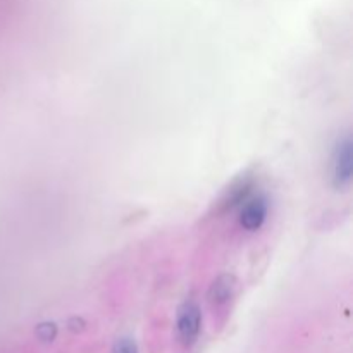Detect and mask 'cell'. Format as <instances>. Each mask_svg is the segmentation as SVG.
Masks as SVG:
<instances>
[{
    "instance_id": "obj_3",
    "label": "cell",
    "mask_w": 353,
    "mask_h": 353,
    "mask_svg": "<svg viewBox=\"0 0 353 353\" xmlns=\"http://www.w3.org/2000/svg\"><path fill=\"white\" fill-rule=\"evenodd\" d=\"M350 138H343L336 145L333 154V179L336 186H348L353 174V154Z\"/></svg>"
},
{
    "instance_id": "obj_5",
    "label": "cell",
    "mask_w": 353,
    "mask_h": 353,
    "mask_svg": "<svg viewBox=\"0 0 353 353\" xmlns=\"http://www.w3.org/2000/svg\"><path fill=\"white\" fill-rule=\"evenodd\" d=\"M112 353H138V348L133 340H130V338H121L116 343V347H114Z\"/></svg>"
},
{
    "instance_id": "obj_1",
    "label": "cell",
    "mask_w": 353,
    "mask_h": 353,
    "mask_svg": "<svg viewBox=\"0 0 353 353\" xmlns=\"http://www.w3.org/2000/svg\"><path fill=\"white\" fill-rule=\"evenodd\" d=\"M202 314L195 302H185L178 312V336L185 347H192L200 334Z\"/></svg>"
},
{
    "instance_id": "obj_2",
    "label": "cell",
    "mask_w": 353,
    "mask_h": 353,
    "mask_svg": "<svg viewBox=\"0 0 353 353\" xmlns=\"http://www.w3.org/2000/svg\"><path fill=\"white\" fill-rule=\"evenodd\" d=\"M269 214V203L264 195H255L245 200L240 209V226L247 231L261 230Z\"/></svg>"
},
{
    "instance_id": "obj_4",
    "label": "cell",
    "mask_w": 353,
    "mask_h": 353,
    "mask_svg": "<svg viewBox=\"0 0 353 353\" xmlns=\"http://www.w3.org/2000/svg\"><path fill=\"white\" fill-rule=\"evenodd\" d=\"M231 295V283L230 278H219L212 286V292H210V299L216 303H224Z\"/></svg>"
}]
</instances>
